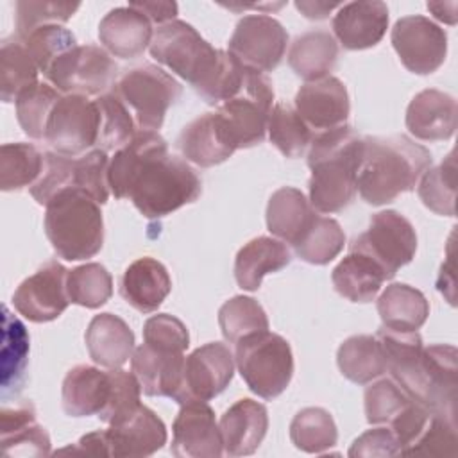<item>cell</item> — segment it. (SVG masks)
<instances>
[{
    "instance_id": "cell-47",
    "label": "cell",
    "mask_w": 458,
    "mask_h": 458,
    "mask_svg": "<svg viewBox=\"0 0 458 458\" xmlns=\"http://www.w3.org/2000/svg\"><path fill=\"white\" fill-rule=\"evenodd\" d=\"M16 36L20 39L27 38L39 27L61 25L68 21L73 13L81 7L79 2H16Z\"/></svg>"
},
{
    "instance_id": "cell-51",
    "label": "cell",
    "mask_w": 458,
    "mask_h": 458,
    "mask_svg": "<svg viewBox=\"0 0 458 458\" xmlns=\"http://www.w3.org/2000/svg\"><path fill=\"white\" fill-rule=\"evenodd\" d=\"M75 157L57 152H45V165L39 179L30 186V195L41 206H47L59 191L73 188Z\"/></svg>"
},
{
    "instance_id": "cell-36",
    "label": "cell",
    "mask_w": 458,
    "mask_h": 458,
    "mask_svg": "<svg viewBox=\"0 0 458 458\" xmlns=\"http://www.w3.org/2000/svg\"><path fill=\"white\" fill-rule=\"evenodd\" d=\"M39 68L29 54L25 43L16 36L2 41L0 48V98L16 102L18 95L38 82Z\"/></svg>"
},
{
    "instance_id": "cell-23",
    "label": "cell",
    "mask_w": 458,
    "mask_h": 458,
    "mask_svg": "<svg viewBox=\"0 0 458 458\" xmlns=\"http://www.w3.org/2000/svg\"><path fill=\"white\" fill-rule=\"evenodd\" d=\"M152 21L138 9H111L98 25V39L102 47L114 57L134 59L150 47Z\"/></svg>"
},
{
    "instance_id": "cell-56",
    "label": "cell",
    "mask_w": 458,
    "mask_h": 458,
    "mask_svg": "<svg viewBox=\"0 0 458 458\" xmlns=\"http://www.w3.org/2000/svg\"><path fill=\"white\" fill-rule=\"evenodd\" d=\"M131 7L143 13L152 23H168L175 20L177 4L175 2H131Z\"/></svg>"
},
{
    "instance_id": "cell-16",
    "label": "cell",
    "mask_w": 458,
    "mask_h": 458,
    "mask_svg": "<svg viewBox=\"0 0 458 458\" xmlns=\"http://www.w3.org/2000/svg\"><path fill=\"white\" fill-rule=\"evenodd\" d=\"M172 435L170 451L177 458H218L224 453L215 411L204 401L181 404L172 424Z\"/></svg>"
},
{
    "instance_id": "cell-49",
    "label": "cell",
    "mask_w": 458,
    "mask_h": 458,
    "mask_svg": "<svg viewBox=\"0 0 458 458\" xmlns=\"http://www.w3.org/2000/svg\"><path fill=\"white\" fill-rule=\"evenodd\" d=\"M413 399L392 379L385 377L365 390L369 424H390Z\"/></svg>"
},
{
    "instance_id": "cell-41",
    "label": "cell",
    "mask_w": 458,
    "mask_h": 458,
    "mask_svg": "<svg viewBox=\"0 0 458 458\" xmlns=\"http://www.w3.org/2000/svg\"><path fill=\"white\" fill-rule=\"evenodd\" d=\"M61 91L50 82H36L23 89L16 98V116L23 132L32 140H45L47 123Z\"/></svg>"
},
{
    "instance_id": "cell-2",
    "label": "cell",
    "mask_w": 458,
    "mask_h": 458,
    "mask_svg": "<svg viewBox=\"0 0 458 458\" xmlns=\"http://www.w3.org/2000/svg\"><path fill=\"white\" fill-rule=\"evenodd\" d=\"M431 163V152L404 134L369 136L361 143L356 188L367 204H388L411 191Z\"/></svg>"
},
{
    "instance_id": "cell-35",
    "label": "cell",
    "mask_w": 458,
    "mask_h": 458,
    "mask_svg": "<svg viewBox=\"0 0 458 458\" xmlns=\"http://www.w3.org/2000/svg\"><path fill=\"white\" fill-rule=\"evenodd\" d=\"M340 372L356 385H367L386 372L381 344L370 335H354L342 342L336 352Z\"/></svg>"
},
{
    "instance_id": "cell-5",
    "label": "cell",
    "mask_w": 458,
    "mask_h": 458,
    "mask_svg": "<svg viewBox=\"0 0 458 458\" xmlns=\"http://www.w3.org/2000/svg\"><path fill=\"white\" fill-rule=\"evenodd\" d=\"M148 48L157 63L190 82L199 95L211 84L224 57V50L213 48L182 20H172L157 27Z\"/></svg>"
},
{
    "instance_id": "cell-37",
    "label": "cell",
    "mask_w": 458,
    "mask_h": 458,
    "mask_svg": "<svg viewBox=\"0 0 458 458\" xmlns=\"http://www.w3.org/2000/svg\"><path fill=\"white\" fill-rule=\"evenodd\" d=\"M45 165V152L30 143H4L0 148V188L16 191L32 186Z\"/></svg>"
},
{
    "instance_id": "cell-20",
    "label": "cell",
    "mask_w": 458,
    "mask_h": 458,
    "mask_svg": "<svg viewBox=\"0 0 458 458\" xmlns=\"http://www.w3.org/2000/svg\"><path fill=\"white\" fill-rule=\"evenodd\" d=\"M177 148L186 161L202 168L220 165L238 150L227 123L216 111L191 120L181 131Z\"/></svg>"
},
{
    "instance_id": "cell-50",
    "label": "cell",
    "mask_w": 458,
    "mask_h": 458,
    "mask_svg": "<svg viewBox=\"0 0 458 458\" xmlns=\"http://www.w3.org/2000/svg\"><path fill=\"white\" fill-rule=\"evenodd\" d=\"M109 157L106 150L93 148L79 157L73 165V188L82 190L93 197L98 204H106L109 199Z\"/></svg>"
},
{
    "instance_id": "cell-29",
    "label": "cell",
    "mask_w": 458,
    "mask_h": 458,
    "mask_svg": "<svg viewBox=\"0 0 458 458\" xmlns=\"http://www.w3.org/2000/svg\"><path fill=\"white\" fill-rule=\"evenodd\" d=\"M111 374L91 365L70 369L63 379V410L70 417L98 415L109 401Z\"/></svg>"
},
{
    "instance_id": "cell-1",
    "label": "cell",
    "mask_w": 458,
    "mask_h": 458,
    "mask_svg": "<svg viewBox=\"0 0 458 458\" xmlns=\"http://www.w3.org/2000/svg\"><path fill=\"white\" fill-rule=\"evenodd\" d=\"M109 190L116 199H129L147 218H163L195 202L202 182L195 170L168 152L163 136L138 131L114 152L107 170Z\"/></svg>"
},
{
    "instance_id": "cell-43",
    "label": "cell",
    "mask_w": 458,
    "mask_h": 458,
    "mask_svg": "<svg viewBox=\"0 0 458 458\" xmlns=\"http://www.w3.org/2000/svg\"><path fill=\"white\" fill-rule=\"evenodd\" d=\"M419 197L422 204L437 215L454 216L456 200V159L454 150L435 168H428L419 179Z\"/></svg>"
},
{
    "instance_id": "cell-14",
    "label": "cell",
    "mask_w": 458,
    "mask_h": 458,
    "mask_svg": "<svg viewBox=\"0 0 458 458\" xmlns=\"http://www.w3.org/2000/svg\"><path fill=\"white\" fill-rule=\"evenodd\" d=\"M392 45L403 66L417 75L437 72L447 55V34L426 16L413 14L395 21Z\"/></svg>"
},
{
    "instance_id": "cell-6",
    "label": "cell",
    "mask_w": 458,
    "mask_h": 458,
    "mask_svg": "<svg viewBox=\"0 0 458 458\" xmlns=\"http://www.w3.org/2000/svg\"><path fill=\"white\" fill-rule=\"evenodd\" d=\"M234 363L249 390L263 399L281 395L293 376V354L286 338L259 331L236 344Z\"/></svg>"
},
{
    "instance_id": "cell-40",
    "label": "cell",
    "mask_w": 458,
    "mask_h": 458,
    "mask_svg": "<svg viewBox=\"0 0 458 458\" xmlns=\"http://www.w3.org/2000/svg\"><path fill=\"white\" fill-rule=\"evenodd\" d=\"M267 131L270 143L286 157L302 156L315 136L299 113L284 102L274 104Z\"/></svg>"
},
{
    "instance_id": "cell-38",
    "label": "cell",
    "mask_w": 458,
    "mask_h": 458,
    "mask_svg": "<svg viewBox=\"0 0 458 458\" xmlns=\"http://www.w3.org/2000/svg\"><path fill=\"white\" fill-rule=\"evenodd\" d=\"M345 245V234L335 218L317 215L310 227L292 245L295 254L311 265H327Z\"/></svg>"
},
{
    "instance_id": "cell-34",
    "label": "cell",
    "mask_w": 458,
    "mask_h": 458,
    "mask_svg": "<svg viewBox=\"0 0 458 458\" xmlns=\"http://www.w3.org/2000/svg\"><path fill=\"white\" fill-rule=\"evenodd\" d=\"M338 59V43L327 30H310L295 38L288 52L290 68L313 82L329 75Z\"/></svg>"
},
{
    "instance_id": "cell-4",
    "label": "cell",
    "mask_w": 458,
    "mask_h": 458,
    "mask_svg": "<svg viewBox=\"0 0 458 458\" xmlns=\"http://www.w3.org/2000/svg\"><path fill=\"white\" fill-rule=\"evenodd\" d=\"M45 233L59 258L66 261L93 258L104 245L100 204L77 188L59 191L47 204Z\"/></svg>"
},
{
    "instance_id": "cell-44",
    "label": "cell",
    "mask_w": 458,
    "mask_h": 458,
    "mask_svg": "<svg viewBox=\"0 0 458 458\" xmlns=\"http://www.w3.org/2000/svg\"><path fill=\"white\" fill-rule=\"evenodd\" d=\"M218 324L224 338L234 345L249 335L268 329V318L261 304L245 295H236L222 304L218 310Z\"/></svg>"
},
{
    "instance_id": "cell-33",
    "label": "cell",
    "mask_w": 458,
    "mask_h": 458,
    "mask_svg": "<svg viewBox=\"0 0 458 458\" xmlns=\"http://www.w3.org/2000/svg\"><path fill=\"white\" fill-rule=\"evenodd\" d=\"M377 313L386 329L417 331L429 315V302L420 290L404 283H392L377 299Z\"/></svg>"
},
{
    "instance_id": "cell-15",
    "label": "cell",
    "mask_w": 458,
    "mask_h": 458,
    "mask_svg": "<svg viewBox=\"0 0 458 458\" xmlns=\"http://www.w3.org/2000/svg\"><path fill=\"white\" fill-rule=\"evenodd\" d=\"M66 277L68 270L59 261H47L14 290V310L30 322L55 320L70 304Z\"/></svg>"
},
{
    "instance_id": "cell-22",
    "label": "cell",
    "mask_w": 458,
    "mask_h": 458,
    "mask_svg": "<svg viewBox=\"0 0 458 458\" xmlns=\"http://www.w3.org/2000/svg\"><path fill=\"white\" fill-rule=\"evenodd\" d=\"M456 100L440 89H422L406 109V129L422 141H444L456 129Z\"/></svg>"
},
{
    "instance_id": "cell-11",
    "label": "cell",
    "mask_w": 458,
    "mask_h": 458,
    "mask_svg": "<svg viewBox=\"0 0 458 458\" xmlns=\"http://www.w3.org/2000/svg\"><path fill=\"white\" fill-rule=\"evenodd\" d=\"M100 113L95 100L82 95H63L52 109L45 141L54 152L79 157L98 143Z\"/></svg>"
},
{
    "instance_id": "cell-32",
    "label": "cell",
    "mask_w": 458,
    "mask_h": 458,
    "mask_svg": "<svg viewBox=\"0 0 458 458\" xmlns=\"http://www.w3.org/2000/svg\"><path fill=\"white\" fill-rule=\"evenodd\" d=\"M317 213L297 188L284 186L272 193L267 204V227L283 242L293 245L310 227Z\"/></svg>"
},
{
    "instance_id": "cell-46",
    "label": "cell",
    "mask_w": 458,
    "mask_h": 458,
    "mask_svg": "<svg viewBox=\"0 0 458 458\" xmlns=\"http://www.w3.org/2000/svg\"><path fill=\"white\" fill-rule=\"evenodd\" d=\"M100 113L98 148L111 150L125 147L136 134L134 118L116 93H104L97 100Z\"/></svg>"
},
{
    "instance_id": "cell-9",
    "label": "cell",
    "mask_w": 458,
    "mask_h": 458,
    "mask_svg": "<svg viewBox=\"0 0 458 458\" xmlns=\"http://www.w3.org/2000/svg\"><path fill=\"white\" fill-rule=\"evenodd\" d=\"M351 249L369 254L392 279L408 265L417 250V234L411 222L394 209L372 215L369 229L356 236Z\"/></svg>"
},
{
    "instance_id": "cell-45",
    "label": "cell",
    "mask_w": 458,
    "mask_h": 458,
    "mask_svg": "<svg viewBox=\"0 0 458 458\" xmlns=\"http://www.w3.org/2000/svg\"><path fill=\"white\" fill-rule=\"evenodd\" d=\"M66 290L70 302L97 310L113 295V277L100 263H84L68 270Z\"/></svg>"
},
{
    "instance_id": "cell-21",
    "label": "cell",
    "mask_w": 458,
    "mask_h": 458,
    "mask_svg": "<svg viewBox=\"0 0 458 458\" xmlns=\"http://www.w3.org/2000/svg\"><path fill=\"white\" fill-rule=\"evenodd\" d=\"M388 29V7L383 2H351L338 7L333 32L347 50L376 47Z\"/></svg>"
},
{
    "instance_id": "cell-12",
    "label": "cell",
    "mask_w": 458,
    "mask_h": 458,
    "mask_svg": "<svg viewBox=\"0 0 458 458\" xmlns=\"http://www.w3.org/2000/svg\"><path fill=\"white\" fill-rule=\"evenodd\" d=\"M234 356L222 342H209L197 347L184 358L182 381L175 403L186 404L191 401H211L225 390L234 376Z\"/></svg>"
},
{
    "instance_id": "cell-19",
    "label": "cell",
    "mask_w": 458,
    "mask_h": 458,
    "mask_svg": "<svg viewBox=\"0 0 458 458\" xmlns=\"http://www.w3.org/2000/svg\"><path fill=\"white\" fill-rule=\"evenodd\" d=\"M295 111L317 132L345 125L351 111L347 88L331 75L306 82L295 95Z\"/></svg>"
},
{
    "instance_id": "cell-13",
    "label": "cell",
    "mask_w": 458,
    "mask_h": 458,
    "mask_svg": "<svg viewBox=\"0 0 458 458\" xmlns=\"http://www.w3.org/2000/svg\"><path fill=\"white\" fill-rule=\"evenodd\" d=\"M286 43L288 34L276 18L249 14L236 23L229 39V52L243 66L265 73L279 66Z\"/></svg>"
},
{
    "instance_id": "cell-55",
    "label": "cell",
    "mask_w": 458,
    "mask_h": 458,
    "mask_svg": "<svg viewBox=\"0 0 458 458\" xmlns=\"http://www.w3.org/2000/svg\"><path fill=\"white\" fill-rule=\"evenodd\" d=\"M401 454L399 442L390 428H372L360 435L351 449L349 456H395Z\"/></svg>"
},
{
    "instance_id": "cell-28",
    "label": "cell",
    "mask_w": 458,
    "mask_h": 458,
    "mask_svg": "<svg viewBox=\"0 0 458 458\" xmlns=\"http://www.w3.org/2000/svg\"><path fill=\"white\" fill-rule=\"evenodd\" d=\"M172 290V279L163 263L154 258L132 261L120 283V293L140 313L156 311Z\"/></svg>"
},
{
    "instance_id": "cell-57",
    "label": "cell",
    "mask_w": 458,
    "mask_h": 458,
    "mask_svg": "<svg viewBox=\"0 0 458 458\" xmlns=\"http://www.w3.org/2000/svg\"><path fill=\"white\" fill-rule=\"evenodd\" d=\"M63 451H64V453H66V451H72V453L89 454V456H109L106 429H104V431L88 433V435L81 437V440H79L73 447H66V449H63Z\"/></svg>"
},
{
    "instance_id": "cell-8",
    "label": "cell",
    "mask_w": 458,
    "mask_h": 458,
    "mask_svg": "<svg viewBox=\"0 0 458 458\" xmlns=\"http://www.w3.org/2000/svg\"><path fill=\"white\" fill-rule=\"evenodd\" d=\"M272 104L274 88L270 79L263 72L247 68L238 95L222 102L216 113L227 123L236 147L247 148L265 140Z\"/></svg>"
},
{
    "instance_id": "cell-52",
    "label": "cell",
    "mask_w": 458,
    "mask_h": 458,
    "mask_svg": "<svg viewBox=\"0 0 458 458\" xmlns=\"http://www.w3.org/2000/svg\"><path fill=\"white\" fill-rule=\"evenodd\" d=\"M456 417L433 413L424 431L406 451V454L426 456H456Z\"/></svg>"
},
{
    "instance_id": "cell-18",
    "label": "cell",
    "mask_w": 458,
    "mask_h": 458,
    "mask_svg": "<svg viewBox=\"0 0 458 458\" xmlns=\"http://www.w3.org/2000/svg\"><path fill=\"white\" fill-rule=\"evenodd\" d=\"M456 349L437 344L422 349L417 403L433 413L456 417Z\"/></svg>"
},
{
    "instance_id": "cell-58",
    "label": "cell",
    "mask_w": 458,
    "mask_h": 458,
    "mask_svg": "<svg viewBox=\"0 0 458 458\" xmlns=\"http://www.w3.org/2000/svg\"><path fill=\"white\" fill-rule=\"evenodd\" d=\"M295 7L310 20H324L329 16V13L340 4H327V2H295Z\"/></svg>"
},
{
    "instance_id": "cell-26",
    "label": "cell",
    "mask_w": 458,
    "mask_h": 458,
    "mask_svg": "<svg viewBox=\"0 0 458 458\" xmlns=\"http://www.w3.org/2000/svg\"><path fill=\"white\" fill-rule=\"evenodd\" d=\"M0 444L5 456H47L50 454V437L38 424L36 410L30 403L0 411Z\"/></svg>"
},
{
    "instance_id": "cell-30",
    "label": "cell",
    "mask_w": 458,
    "mask_h": 458,
    "mask_svg": "<svg viewBox=\"0 0 458 458\" xmlns=\"http://www.w3.org/2000/svg\"><path fill=\"white\" fill-rule=\"evenodd\" d=\"M292 261L288 247L270 236H258L245 243L234 258V279L240 288L256 292L267 274L288 267Z\"/></svg>"
},
{
    "instance_id": "cell-39",
    "label": "cell",
    "mask_w": 458,
    "mask_h": 458,
    "mask_svg": "<svg viewBox=\"0 0 458 458\" xmlns=\"http://www.w3.org/2000/svg\"><path fill=\"white\" fill-rule=\"evenodd\" d=\"M290 438L297 449L320 454L336 444L338 431L327 410L310 406L293 417L290 424Z\"/></svg>"
},
{
    "instance_id": "cell-54",
    "label": "cell",
    "mask_w": 458,
    "mask_h": 458,
    "mask_svg": "<svg viewBox=\"0 0 458 458\" xmlns=\"http://www.w3.org/2000/svg\"><path fill=\"white\" fill-rule=\"evenodd\" d=\"M111 394L104 410L98 413L102 422H111L116 417L134 410L140 404V381L132 372L122 369H111Z\"/></svg>"
},
{
    "instance_id": "cell-7",
    "label": "cell",
    "mask_w": 458,
    "mask_h": 458,
    "mask_svg": "<svg viewBox=\"0 0 458 458\" xmlns=\"http://www.w3.org/2000/svg\"><path fill=\"white\" fill-rule=\"evenodd\" d=\"M131 111L140 131L161 129L165 114L174 106L182 88L156 64H141L125 72L114 84V91Z\"/></svg>"
},
{
    "instance_id": "cell-27",
    "label": "cell",
    "mask_w": 458,
    "mask_h": 458,
    "mask_svg": "<svg viewBox=\"0 0 458 458\" xmlns=\"http://www.w3.org/2000/svg\"><path fill=\"white\" fill-rule=\"evenodd\" d=\"M89 358L106 369H120L134 352V333L113 313L95 315L84 335Z\"/></svg>"
},
{
    "instance_id": "cell-24",
    "label": "cell",
    "mask_w": 458,
    "mask_h": 458,
    "mask_svg": "<svg viewBox=\"0 0 458 458\" xmlns=\"http://www.w3.org/2000/svg\"><path fill=\"white\" fill-rule=\"evenodd\" d=\"M224 453L227 456L252 454L268 429V411L254 399H238L220 417Z\"/></svg>"
},
{
    "instance_id": "cell-48",
    "label": "cell",
    "mask_w": 458,
    "mask_h": 458,
    "mask_svg": "<svg viewBox=\"0 0 458 458\" xmlns=\"http://www.w3.org/2000/svg\"><path fill=\"white\" fill-rule=\"evenodd\" d=\"M21 41L43 75L61 55L77 47L75 36L63 25L39 27Z\"/></svg>"
},
{
    "instance_id": "cell-3",
    "label": "cell",
    "mask_w": 458,
    "mask_h": 458,
    "mask_svg": "<svg viewBox=\"0 0 458 458\" xmlns=\"http://www.w3.org/2000/svg\"><path fill=\"white\" fill-rule=\"evenodd\" d=\"M361 143L363 138L347 123L313 136L308 152L311 170L308 186L310 204L318 213H338L352 202L358 191Z\"/></svg>"
},
{
    "instance_id": "cell-25",
    "label": "cell",
    "mask_w": 458,
    "mask_h": 458,
    "mask_svg": "<svg viewBox=\"0 0 458 458\" xmlns=\"http://www.w3.org/2000/svg\"><path fill=\"white\" fill-rule=\"evenodd\" d=\"M184 358V354L159 351L145 342L136 347L131 356V367L143 394L175 399L182 381Z\"/></svg>"
},
{
    "instance_id": "cell-59",
    "label": "cell",
    "mask_w": 458,
    "mask_h": 458,
    "mask_svg": "<svg viewBox=\"0 0 458 458\" xmlns=\"http://www.w3.org/2000/svg\"><path fill=\"white\" fill-rule=\"evenodd\" d=\"M456 4L454 2H451V4H428V9L433 13V16L437 18V20H440V21H445V23H449V25H454L456 23V18H453V16H449L447 14V9H451V7H454Z\"/></svg>"
},
{
    "instance_id": "cell-17",
    "label": "cell",
    "mask_w": 458,
    "mask_h": 458,
    "mask_svg": "<svg viewBox=\"0 0 458 458\" xmlns=\"http://www.w3.org/2000/svg\"><path fill=\"white\" fill-rule=\"evenodd\" d=\"M109 456L140 458L150 456L166 444L165 422L141 403L109 422L106 429Z\"/></svg>"
},
{
    "instance_id": "cell-10",
    "label": "cell",
    "mask_w": 458,
    "mask_h": 458,
    "mask_svg": "<svg viewBox=\"0 0 458 458\" xmlns=\"http://www.w3.org/2000/svg\"><path fill=\"white\" fill-rule=\"evenodd\" d=\"M116 64L97 45H77L61 55L47 72V81L66 95H104L113 84Z\"/></svg>"
},
{
    "instance_id": "cell-31",
    "label": "cell",
    "mask_w": 458,
    "mask_h": 458,
    "mask_svg": "<svg viewBox=\"0 0 458 458\" xmlns=\"http://www.w3.org/2000/svg\"><path fill=\"white\" fill-rule=\"evenodd\" d=\"M331 281L335 290L351 302H370L388 281L386 272L365 252L351 249L349 254L333 268Z\"/></svg>"
},
{
    "instance_id": "cell-53",
    "label": "cell",
    "mask_w": 458,
    "mask_h": 458,
    "mask_svg": "<svg viewBox=\"0 0 458 458\" xmlns=\"http://www.w3.org/2000/svg\"><path fill=\"white\" fill-rule=\"evenodd\" d=\"M143 342L159 351L184 354L190 345V335L182 320L168 313H157L147 318L143 326Z\"/></svg>"
},
{
    "instance_id": "cell-42",
    "label": "cell",
    "mask_w": 458,
    "mask_h": 458,
    "mask_svg": "<svg viewBox=\"0 0 458 458\" xmlns=\"http://www.w3.org/2000/svg\"><path fill=\"white\" fill-rule=\"evenodd\" d=\"M29 356V333L25 326L4 306V344H2V390L21 388Z\"/></svg>"
}]
</instances>
